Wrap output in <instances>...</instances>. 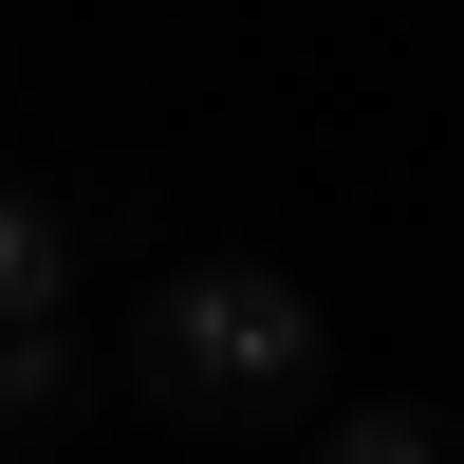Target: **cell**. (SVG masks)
Here are the masks:
<instances>
[{
	"label": "cell",
	"instance_id": "obj_1",
	"mask_svg": "<svg viewBox=\"0 0 464 464\" xmlns=\"http://www.w3.org/2000/svg\"><path fill=\"white\" fill-rule=\"evenodd\" d=\"M111 372H130V409L186 428V446H279V428L334 409V316L279 260H168V279L130 297V334H111Z\"/></svg>",
	"mask_w": 464,
	"mask_h": 464
},
{
	"label": "cell",
	"instance_id": "obj_2",
	"mask_svg": "<svg viewBox=\"0 0 464 464\" xmlns=\"http://www.w3.org/2000/svg\"><path fill=\"white\" fill-rule=\"evenodd\" d=\"M93 242H130V205H74V186H0V334L74 316V279H93Z\"/></svg>",
	"mask_w": 464,
	"mask_h": 464
},
{
	"label": "cell",
	"instance_id": "obj_3",
	"mask_svg": "<svg viewBox=\"0 0 464 464\" xmlns=\"http://www.w3.org/2000/svg\"><path fill=\"white\" fill-rule=\"evenodd\" d=\"M130 391V372L93 353L74 316H37V334H0V446H56V428H93V409Z\"/></svg>",
	"mask_w": 464,
	"mask_h": 464
},
{
	"label": "cell",
	"instance_id": "obj_4",
	"mask_svg": "<svg viewBox=\"0 0 464 464\" xmlns=\"http://www.w3.org/2000/svg\"><path fill=\"white\" fill-rule=\"evenodd\" d=\"M297 464H464V428H446L428 391H372V409H334V428L297 446Z\"/></svg>",
	"mask_w": 464,
	"mask_h": 464
}]
</instances>
